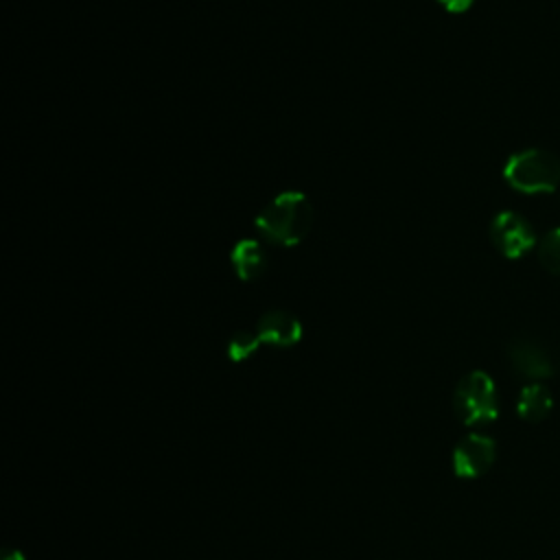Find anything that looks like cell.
<instances>
[{"label": "cell", "mask_w": 560, "mask_h": 560, "mask_svg": "<svg viewBox=\"0 0 560 560\" xmlns=\"http://www.w3.org/2000/svg\"><path fill=\"white\" fill-rule=\"evenodd\" d=\"M230 262L243 282H254L267 269V252L256 238H241L232 247Z\"/></svg>", "instance_id": "ba28073f"}, {"label": "cell", "mask_w": 560, "mask_h": 560, "mask_svg": "<svg viewBox=\"0 0 560 560\" xmlns=\"http://www.w3.org/2000/svg\"><path fill=\"white\" fill-rule=\"evenodd\" d=\"M538 258L547 271L560 276V228L545 234L538 245Z\"/></svg>", "instance_id": "8fae6325"}, {"label": "cell", "mask_w": 560, "mask_h": 560, "mask_svg": "<svg viewBox=\"0 0 560 560\" xmlns=\"http://www.w3.org/2000/svg\"><path fill=\"white\" fill-rule=\"evenodd\" d=\"M2 560H26V558H24V553L20 549H7Z\"/></svg>", "instance_id": "4fadbf2b"}, {"label": "cell", "mask_w": 560, "mask_h": 560, "mask_svg": "<svg viewBox=\"0 0 560 560\" xmlns=\"http://www.w3.org/2000/svg\"><path fill=\"white\" fill-rule=\"evenodd\" d=\"M258 346H260V339H258L256 332H252V330H238V332H234V335L230 337L225 352H228L230 361L243 363V361H247V359H252V357L256 354Z\"/></svg>", "instance_id": "30bf717a"}, {"label": "cell", "mask_w": 560, "mask_h": 560, "mask_svg": "<svg viewBox=\"0 0 560 560\" xmlns=\"http://www.w3.org/2000/svg\"><path fill=\"white\" fill-rule=\"evenodd\" d=\"M553 407V396L547 385L534 381L525 385L516 400V413L527 422H540Z\"/></svg>", "instance_id": "9c48e42d"}, {"label": "cell", "mask_w": 560, "mask_h": 560, "mask_svg": "<svg viewBox=\"0 0 560 560\" xmlns=\"http://www.w3.org/2000/svg\"><path fill=\"white\" fill-rule=\"evenodd\" d=\"M453 411L466 427L492 422L499 413V396L490 374L472 370L462 376L453 392Z\"/></svg>", "instance_id": "3957f363"}, {"label": "cell", "mask_w": 560, "mask_h": 560, "mask_svg": "<svg viewBox=\"0 0 560 560\" xmlns=\"http://www.w3.org/2000/svg\"><path fill=\"white\" fill-rule=\"evenodd\" d=\"M497 457V444L490 435L470 433L462 438L451 455L453 472L459 479H477L490 470Z\"/></svg>", "instance_id": "5b68a950"}, {"label": "cell", "mask_w": 560, "mask_h": 560, "mask_svg": "<svg viewBox=\"0 0 560 560\" xmlns=\"http://www.w3.org/2000/svg\"><path fill=\"white\" fill-rule=\"evenodd\" d=\"M313 221L315 210L308 197L300 190H284L262 208L254 225L269 243L293 247L308 236Z\"/></svg>", "instance_id": "6da1fadb"}, {"label": "cell", "mask_w": 560, "mask_h": 560, "mask_svg": "<svg viewBox=\"0 0 560 560\" xmlns=\"http://www.w3.org/2000/svg\"><path fill=\"white\" fill-rule=\"evenodd\" d=\"M505 182L521 192H551L560 184V160L545 149H525L505 162Z\"/></svg>", "instance_id": "7a4b0ae2"}, {"label": "cell", "mask_w": 560, "mask_h": 560, "mask_svg": "<svg viewBox=\"0 0 560 560\" xmlns=\"http://www.w3.org/2000/svg\"><path fill=\"white\" fill-rule=\"evenodd\" d=\"M508 357L512 368L521 376L529 378L532 383L540 378H549L556 372L553 359L547 352V348H542L538 341H532V339H514L508 348Z\"/></svg>", "instance_id": "8992f818"}, {"label": "cell", "mask_w": 560, "mask_h": 560, "mask_svg": "<svg viewBox=\"0 0 560 560\" xmlns=\"http://www.w3.org/2000/svg\"><path fill=\"white\" fill-rule=\"evenodd\" d=\"M265 346L291 348L302 339V322L289 311H267L254 330Z\"/></svg>", "instance_id": "52a82bcc"}, {"label": "cell", "mask_w": 560, "mask_h": 560, "mask_svg": "<svg viewBox=\"0 0 560 560\" xmlns=\"http://www.w3.org/2000/svg\"><path fill=\"white\" fill-rule=\"evenodd\" d=\"M446 11H451V13H464V11H468L470 9V4L475 2V0H438Z\"/></svg>", "instance_id": "7c38bea8"}, {"label": "cell", "mask_w": 560, "mask_h": 560, "mask_svg": "<svg viewBox=\"0 0 560 560\" xmlns=\"http://www.w3.org/2000/svg\"><path fill=\"white\" fill-rule=\"evenodd\" d=\"M490 238L505 258H521L534 247L536 232L523 214L503 210L490 223Z\"/></svg>", "instance_id": "277c9868"}]
</instances>
